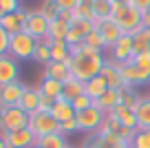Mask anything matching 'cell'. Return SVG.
<instances>
[{
	"label": "cell",
	"instance_id": "6da1fadb",
	"mask_svg": "<svg viewBox=\"0 0 150 148\" xmlns=\"http://www.w3.org/2000/svg\"><path fill=\"white\" fill-rule=\"evenodd\" d=\"M104 53L102 51H95L86 44H77V46H71V73H73L75 80L80 82H88V80L97 78L102 73V66H104Z\"/></svg>",
	"mask_w": 150,
	"mask_h": 148
},
{
	"label": "cell",
	"instance_id": "7a4b0ae2",
	"mask_svg": "<svg viewBox=\"0 0 150 148\" xmlns=\"http://www.w3.org/2000/svg\"><path fill=\"white\" fill-rule=\"evenodd\" d=\"M112 20L119 24L124 33L128 36H135L139 29H144V20H141V14L135 9L132 5H122V2H112Z\"/></svg>",
	"mask_w": 150,
	"mask_h": 148
},
{
	"label": "cell",
	"instance_id": "3957f363",
	"mask_svg": "<svg viewBox=\"0 0 150 148\" xmlns=\"http://www.w3.org/2000/svg\"><path fill=\"white\" fill-rule=\"evenodd\" d=\"M29 130L40 139V137H47V135H53V133H62V126L51 113L35 111L29 115Z\"/></svg>",
	"mask_w": 150,
	"mask_h": 148
},
{
	"label": "cell",
	"instance_id": "277c9868",
	"mask_svg": "<svg viewBox=\"0 0 150 148\" xmlns=\"http://www.w3.org/2000/svg\"><path fill=\"white\" fill-rule=\"evenodd\" d=\"M35 46H38V40L33 36H29L27 31H20L16 33V36H11L9 40V56L16 58V60H29V58H33V53H35Z\"/></svg>",
	"mask_w": 150,
	"mask_h": 148
},
{
	"label": "cell",
	"instance_id": "5b68a950",
	"mask_svg": "<svg viewBox=\"0 0 150 148\" xmlns=\"http://www.w3.org/2000/svg\"><path fill=\"white\" fill-rule=\"evenodd\" d=\"M75 120H77V128H80L82 133L95 135L104 126V122H106V113L99 111V108L93 104V106L86 108V111H80L77 115H75Z\"/></svg>",
	"mask_w": 150,
	"mask_h": 148
},
{
	"label": "cell",
	"instance_id": "8992f818",
	"mask_svg": "<svg viewBox=\"0 0 150 148\" xmlns=\"http://www.w3.org/2000/svg\"><path fill=\"white\" fill-rule=\"evenodd\" d=\"M119 69V73H122L124 78V84H126L128 88H137V86H146V84H150V71L141 69V66L132 64V62H126V64H119V62H115Z\"/></svg>",
	"mask_w": 150,
	"mask_h": 148
},
{
	"label": "cell",
	"instance_id": "52a82bcc",
	"mask_svg": "<svg viewBox=\"0 0 150 148\" xmlns=\"http://www.w3.org/2000/svg\"><path fill=\"white\" fill-rule=\"evenodd\" d=\"M29 126V113L22 111L20 106H9L2 108V117H0V130L11 133V130H20Z\"/></svg>",
	"mask_w": 150,
	"mask_h": 148
},
{
	"label": "cell",
	"instance_id": "ba28073f",
	"mask_svg": "<svg viewBox=\"0 0 150 148\" xmlns=\"http://www.w3.org/2000/svg\"><path fill=\"white\" fill-rule=\"evenodd\" d=\"M49 24L51 20H47V16L40 9H31L27 11V24H24V31L29 36H33L35 40H42L44 36H49Z\"/></svg>",
	"mask_w": 150,
	"mask_h": 148
},
{
	"label": "cell",
	"instance_id": "9c48e42d",
	"mask_svg": "<svg viewBox=\"0 0 150 148\" xmlns=\"http://www.w3.org/2000/svg\"><path fill=\"white\" fill-rule=\"evenodd\" d=\"M91 31H95V22L93 20H82V18H75L69 27V36H66V44L69 46H77V44H84L86 36Z\"/></svg>",
	"mask_w": 150,
	"mask_h": 148
},
{
	"label": "cell",
	"instance_id": "30bf717a",
	"mask_svg": "<svg viewBox=\"0 0 150 148\" xmlns=\"http://www.w3.org/2000/svg\"><path fill=\"white\" fill-rule=\"evenodd\" d=\"M132 56H135V38L124 33V36L115 42V46L110 49V60L119 62V64H126V62L132 60Z\"/></svg>",
	"mask_w": 150,
	"mask_h": 148
},
{
	"label": "cell",
	"instance_id": "8fae6325",
	"mask_svg": "<svg viewBox=\"0 0 150 148\" xmlns=\"http://www.w3.org/2000/svg\"><path fill=\"white\" fill-rule=\"evenodd\" d=\"M0 137H5L9 148H35V142H38V137L29 130V126L20 130H11V133L0 130Z\"/></svg>",
	"mask_w": 150,
	"mask_h": 148
},
{
	"label": "cell",
	"instance_id": "7c38bea8",
	"mask_svg": "<svg viewBox=\"0 0 150 148\" xmlns=\"http://www.w3.org/2000/svg\"><path fill=\"white\" fill-rule=\"evenodd\" d=\"M95 31H97L99 36H102V40L106 42V49H108V51H110L112 46H115V42L124 36V31L119 29V24L115 22L112 18L97 20V22H95Z\"/></svg>",
	"mask_w": 150,
	"mask_h": 148
},
{
	"label": "cell",
	"instance_id": "4fadbf2b",
	"mask_svg": "<svg viewBox=\"0 0 150 148\" xmlns=\"http://www.w3.org/2000/svg\"><path fill=\"white\" fill-rule=\"evenodd\" d=\"M18 75H20V62L16 58H11L9 53L0 56V86L18 82Z\"/></svg>",
	"mask_w": 150,
	"mask_h": 148
},
{
	"label": "cell",
	"instance_id": "5bb4252c",
	"mask_svg": "<svg viewBox=\"0 0 150 148\" xmlns=\"http://www.w3.org/2000/svg\"><path fill=\"white\" fill-rule=\"evenodd\" d=\"M24 84L20 82H11L7 86H0V108H9V106H18L20 104V97L24 93Z\"/></svg>",
	"mask_w": 150,
	"mask_h": 148
},
{
	"label": "cell",
	"instance_id": "9a60e30c",
	"mask_svg": "<svg viewBox=\"0 0 150 148\" xmlns=\"http://www.w3.org/2000/svg\"><path fill=\"white\" fill-rule=\"evenodd\" d=\"M2 29H5L9 36H16V33L24 31V24H27V11L24 9H18L16 14H5L2 20H0Z\"/></svg>",
	"mask_w": 150,
	"mask_h": 148
},
{
	"label": "cell",
	"instance_id": "2e32d148",
	"mask_svg": "<svg viewBox=\"0 0 150 148\" xmlns=\"http://www.w3.org/2000/svg\"><path fill=\"white\" fill-rule=\"evenodd\" d=\"M102 75L104 80H106V84H108V88H126V84H124V78H122V73H119V69H117V64L108 58L106 62H104V66H102Z\"/></svg>",
	"mask_w": 150,
	"mask_h": 148
},
{
	"label": "cell",
	"instance_id": "e0dca14e",
	"mask_svg": "<svg viewBox=\"0 0 150 148\" xmlns=\"http://www.w3.org/2000/svg\"><path fill=\"white\" fill-rule=\"evenodd\" d=\"M44 78H51V80H57V82H69L71 78H73V73H71V66L64 64V62H49L47 66H44Z\"/></svg>",
	"mask_w": 150,
	"mask_h": 148
},
{
	"label": "cell",
	"instance_id": "ac0fdd59",
	"mask_svg": "<svg viewBox=\"0 0 150 148\" xmlns=\"http://www.w3.org/2000/svg\"><path fill=\"white\" fill-rule=\"evenodd\" d=\"M108 117L117 120L119 124L128 126V128H132V130H137V128H139V126H137V115H135V111H132V108H128V106H124V104L115 106L110 113H108Z\"/></svg>",
	"mask_w": 150,
	"mask_h": 148
},
{
	"label": "cell",
	"instance_id": "d6986e66",
	"mask_svg": "<svg viewBox=\"0 0 150 148\" xmlns=\"http://www.w3.org/2000/svg\"><path fill=\"white\" fill-rule=\"evenodd\" d=\"M51 115L55 117L60 124H64V122H69V120H75V108H73V104L69 102V100H64V97H60V100H55V104H53V108H51Z\"/></svg>",
	"mask_w": 150,
	"mask_h": 148
},
{
	"label": "cell",
	"instance_id": "ffe728a7",
	"mask_svg": "<svg viewBox=\"0 0 150 148\" xmlns=\"http://www.w3.org/2000/svg\"><path fill=\"white\" fill-rule=\"evenodd\" d=\"M22 111H27L29 115L35 111H40V88H31L27 86L22 93V97H20V104H18Z\"/></svg>",
	"mask_w": 150,
	"mask_h": 148
},
{
	"label": "cell",
	"instance_id": "44dd1931",
	"mask_svg": "<svg viewBox=\"0 0 150 148\" xmlns=\"http://www.w3.org/2000/svg\"><path fill=\"white\" fill-rule=\"evenodd\" d=\"M132 111H135V115H137V126H139V128H150V95L139 97V102L135 104Z\"/></svg>",
	"mask_w": 150,
	"mask_h": 148
},
{
	"label": "cell",
	"instance_id": "7402d4cb",
	"mask_svg": "<svg viewBox=\"0 0 150 148\" xmlns=\"http://www.w3.org/2000/svg\"><path fill=\"white\" fill-rule=\"evenodd\" d=\"M95 106L108 115V113H110L115 106H119V88H108V91L99 97L97 102H95Z\"/></svg>",
	"mask_w": 150,
	"mask_h": 148
},
{
	"label": "cell",
	"instance_id": "603a6c76",
	"mask_svg": "<svg viewBox=\"0 0 150 148\" xmlns=\"http://www.w3.org/2000/svg\"><path fill=\"white\" fill-rule=\"evenodd\" d=\"M40 93L47 97H51V100H60L62 93H64V84L57 82V80H51V78H42V82H40Z\"/></svg>",
	"mask_w": 150,
	"mask_h": 148
},
{
	"label": "cell",
	"instance_id": "cb8c5ba5",
	"mask_svg": "<svg viewBox=\"0 0 150 148\" xmlns=\"http://www.w3.org/2000/svg\"><path fill=\"white\" fill-rule=\"evenodd\" d=\"M106 91H108V84H106V80H104L102 75L88 80V82H86V88H84V93L91 97V100H93V102H97V100H99V97H102Z\"/></svg>",
	"mask_w": 150,
	"mask_h": 148
},
{
	"label": "cell",
	"instance_id": "d4e9b609",
	"mask_svg": "<svg viewBox=\"0 0 150 148\" xmlns=\"http://www.w3.org/2000/svg\"><path fill=\"white\" fill-rule=\"evenodd\" d=\"M51 62H64L71 66V46L64 40H55V44L51 46Z\"/></svg>",
	"mask_w": 150,
	"mask_h": 148
},
{
	"label": "cell",
	"instance_id": "484cf974",
	"mask_svg": "<svg viewBox=\"0 0 150 148\" xmlns=\"http://www.w3.org/2000/svg\"><path fill=\"white\" fill-rule=\"evenodd\" d=\"M35 146L40 148H66V135L64 133H53V135H47V137H40L35 142Z\"/></svg>",
	"mask_w": 150,
	"mask_h": 148
},
{
	"label": "cell",
	"instance_id": "4316f807",
	"mask_svg": "<svg viewBox=\"0 0 150 148\" xmlns=\"http://www.w3.org/2000/svg\"><path fill=\"white\" fill-rule=\"evenodd\" d=\"M84 88H86L84 82H80V80H75V78H71L69 82H64V93H62V97H64V100H69V102H73L75 97L84 95Z\"/></svg>",
	"mask_w": 150,
	"mask_h": 148
},
{
	"label": "cell",
	"instance_id": "83f0119b",
	"mask_svg": "<svg viewBox=\"0 0 150 148\" xmlns=\"http://www.w3.org/2000/svg\"><path fill=\"white\" fill-rule=\"evenodd\" d=\"M112 2L115 0H91L93 14H95V22L104 20V18H112Z\"/></svg>",
	"mask_w": 150,
	"mask_h": 148
},
{
	"label": "cell",
	"instance_id": "f1b7e54d",
	"mask_svg": "<svg viewBox=\"0 0 150 148\" xmlns=\"http://www.w3.org/2000/svg\"><path fill=\"white\" fill-rule=\"evenodd\" d=\"M69 27L71 24L62 22V20H51V24H49V36L53 38V40H64L66 42V36H69Z\"/></svg>",
	"mask_w": 150,
	"mask_h": 148
},
{
	"label": "cell",
	"instance_id": "f546056e",
	"mask_svg": "<svg viewBox=\"0 0 150 148\" xmlns=\"http://www.w3.org/2000/svg\"><path fill=\"white\" fill-rule=\"evenodd\" d=\"M132 38H135V53L150 51V29H139Z\"/></svg>",
	"mask_w": 150,
	"mask_h": 148
},
{
	"label": "cell",
	"instance_id": "4dcf8cb0",
	"mask_svg": "<svg viewBox=\"0 0 150 148\" xmlns=\"http://www.w3.org/2000/svg\"><path fill=\"white\" fill-rule=\"evenodd\" d=\"M139 97L141 95H137V91L135 88H122L119 91V104H124V106H128V108H135V104L139 102Z\"/></svg>",
	"mask_w": 150,
	"mask_h": 148
},
{
	"label": "cell",
	"instance_id": "1f68e13d",
	"mask_svg": "<svg viewBox=\"0 0 150 148\" xmlns=\"http://www.w3.org/2000/svg\"><path fill=\"white\" fill-rule=\"evenodd\" d=\"M130 148H150V128H139L130 142Z\"/></svg>",
	"mask_w": 150,
	"mask_h": 148
},
{
	"label": "cell",
	"instance_id": "d6a6232c",
	"mask_svg": "<svg viewBox=\"0 0 150 148\" xmlns=\"http://www.w3.org/2000/svg\"><path fill=\"white\" fill-rule=\"evenodd\" d=\"M75 18H82V20H93L95 22V14H93V5H91V0H82L77 9L73 11Z\"/></svg>",
	"mask_w": 150,
	"mask_h": 148
},
{
	"label": "cell",
	"instance_id": "836d02e7",
	"mask_svg": "<svg viewBox=\"0 0 150 148\" xmlns=\"http://www.w3.org/2000/svg\"><path fill=\"white\" fill-rule=\"evenodd\" d=\"M31 60H35V62H40V64H44V66H47L49 62H51V46L42 44V42H38L35 53H33V58H31Z\"/></svg>",
	"mask_w": 150,
	"mask_h": 148
},
{
	"label": "cell",
	"instance_id": "e575fe53",
	"mask_svg": "<svg viewBox=\"0 0 150 148\" xmlns=\"http://www.w3.org/2000/svg\"><path fill=\"white\" fill-rule=\"evenodd\" d=\"M84 44H86V46H91V49H95V51H102V53H104V51H108V49H106V42L102 40V36H99L97 31H91L88 36H86Z\"/></svg>",
	"mask_w": 150,
	"mask_h": 148
},
{
	"label": "cell",
	"instance_id": "d590c367",
	"mask_svg": "<svg viewBox=\"0 0 150 148\" xmlns=\"http://www.w3.org/2000/svg\"><path fill=\"white\" fill-rule=\"evenodd\" d=\"M40 11L47 16V20H55L57 14H60V9H57V5L53 2V0H44L42 7H40Z\"/></svg>",
	"mask_w": 150,
	"mask_h": 148
},
{
	"label": "cell",
	"instance_id": "8d00e7d4",
	"mask_svg": "<svg viewBox=\"0 0 150 148\" xmlns=\"http://www.w3.org/2000/svg\"><path fill=\"white\" fill-rule=\"evenodd\" d=\"M71 104H73V108H75V113H80V111H86V108H91V106H93V100H91V97L88 95H86V93H84V95H80V97H75V100H73V102H71Z\"/></svg>",
	"mask_w": 150,
	"mask_h": 148
},
{
	"label": "cell",
	"instance_id": "74e56055",
	"mask_svg": "<svg viewBox=\"0 0 150 148\" xmlns=\"http://www.w3.org/2000/svg\"><path fill=\"white\" fill-rule=\"evenodd\" d=\"M130 62H132V64H137V66H141V69H146V71H150V51L135 53Z\"/></svg>",
	"mask_w": 150,
	"mask_h": 148
},
{
	"label": "cell",
	"instance_id": "f35d334b",
	"mask_svg": "<svg viewBox=\"0 0 150 148\" xmlns=\"http://www.w3.org/2000/svg\"><path fill=\"white\" fill-rule=\"evenodd\" d=\"M53 2L57 5V9H60V11H75L82 0H53Z\"/></svg>",
	"mask_w": 150,
	"mask_h": 148
},
{
	"label": "cell",
	"instance_id": "ab89813d",
	"mask_svg": "<svg viewBox=\"0 0 150 148\" xmlns=\"http://www.w3.org/2000/svg\"><path fill=\"white\" fill-rule=\"evenodd\" d=\"M9 40H11V36L2 29V24H0V56H7V53H9Z\"/></svg>",
	"mask_w": 150,
	"mask_h": 148
},
{
	"label": "cell",
	"instance_id": "60d3db41",
	"mask_svg": "<svg viewBox=\"0 0 150 148\" xmlns=\"http://www.w3.org/2000/svg\"><path fill=\"white\" fill-rule=\"evenodd\" d=\"M0 5H2V11H5V14H16L18 9H22V7H20V0H0Z\"/></svg>",
	"mask_w": 150,
	"mask_h": 148
},
{
	"label": "cell",
	"instance_id": "b9f144b4",
	"mask_svg": "<svg viewBox=\"0 0 150 148\" xmlns=\"http://www.w3.org/2000/svg\"><path fill=\"white\" fill-rule=\"evenodd\" d=\"M53 104H55V100H51V97H47V95H42V93H40V111L51 113Z\"/></svg>",
	"mask_w": 150,
	"mask_h": 148
},
{
	"label": "cell",
	"instance_id": "7bdbcfd3",
	"mask_svg": "<svg viewBox=\"0 0 150 148\" xmlns=\"http://www.w3.org/2000/svg\"><path fill=\"white\" fill-rule=\"evenodd\" d=\"M60 126H62V133H64V135L80 130V128H77V120H69V122H64V124H60Z\"/></svg>",
	"mask_w": 150,
	"mask_h": 148
},
{
	"label": "cell",
	"instance_id": "ee69618b",
	"mask_svg": "<svg viewBox=\"0 0 150 148\" xmlns=\"http://www.w3.org/2000/svg\"><path fill=\"white\" fill-rule=\"evenodd\" d=\"M130 5L135 7L139 14H144V11H148V9H150V0H130Z\"/></svg>",
	"mask_w": 150,
	"mask_h": 148
},
{
	"label": "cell",
	"instance_id": "f6af8a7d",
	"mask_svg": "<svg viewBox=\"0 0 150 148\" xmlns=\"http://www.w3.org/2000/svg\"><path fill=\"white\" fill-rule=\"evenodd\" d=\"M141 20H144V27H146V29H150V9L141 14Z\"/></svg>",
	"mask_w": 150,
	"mask_h": 148
},
{
	"label": "cell",
	"instance_id": "bcb514c9",
	"mask_svg": "<svg viewBox=\"0 0 150 148\" xmlns=\"http://www.w3.org/2000/svg\"><path fill=\"white\" fill-rule=\"evenodd\" d=\"M82 148H102V146H99V144L95 142V137H93V139H91L88 144H86V146H82Z\"/></svg>",
	"mask_w": 150,
	"mask_h": 148
},
{
	"label": "cell",
	"instance_id": "7dc6e473",
	"mask_svg": "<svg viewBox=\"0 0 150 148\" xmlns=\"http://www.w3.org/2000/svg\"><path fill=\"white\" fill-rule=\"evenodd\" d=\"M0 148H9V146H7V142H5V137H0Z\"/></svg>",
	"mask_w": 150,
	"mask_h": 148
},
{
	"label": "cell",
	"instance_id": "c3c4849f",
	"mask_svg": "<svg viewBox=\"0 0 150 148\" xmlns=\"http://www.w3.org/2000/svg\"><path fill=\"white\" fill-rule=\"evenodd\" d=\"M117 2H122V5H130V0H117Z\"/></svg>",
	"mask_w": 150,
	"mask_h": 148
},
{
	"label": "cell",
	"instance_id": "681fc988",
	"mask_svg": "<svg viewBox=\"0 0 150 148\" xmlns=\"http://www.w3.org/2000/svg\"><path fill=\"white\" fill-rule=\"evenodd\" d=\"M117 148H130V144H122V146H117Z\"/></svg>",
	"mask_w": 150,
	"mask_h": 148
},
{
	"label": "cell",
	"instance_id": "f907efd6",
	"mask_svg": "<svg viewBox=\"0 0 150 148\" xmlns=\"http://www.w3.org/2000/svg\"><path fill=\"white\" fill-rule=\"evenodd\" d=\"M2 16H5V11H2V5H0V20H2Z\"/></svg>",
	"mask_w": 150,
	"mask_h": 148
},
{
	"label": "cell",
	"instance_id": "816d5d0a",
	"mask_svg": "<svg viewBox=\"0 0 150 148\" xmlns=\"http://www.w3.org/2000/svg\"><path fill=\"white\" fill-rule=\"evenodd\" d=\"M0 117H2V108H0Z\"/></svg>",
	"mask_w": 150,
	"mask_h": 148
},
{
	"label": "cell",
	"instance_id": "f5cc1de1",
	"mask_svg": "<svg viewBox=\"0 0 150 148\" xmlns=\"http://www.w3.org/2000/svg\"><path fill=\"white\" fill-rule=\"evenodd\" d=\"M66 148H75V146H66Z\"/></svg>",
	"mask_w": 150,
	"mask_h": 148
},
{
	"label": "cell",
	"instance_id": "db71d44e",
	"mask_svg": "<svg viewBox=\"0 0 150 148\" xmlns=\"http://www.w3.org/2000/svg\"><path fill=\"white\" fill-rule=\"evenodd\" d=\"M35 148H40V146H35Z\"/></svg>",
	"mask_w": 150,
	"mask_h": 148
}]
</instances>
